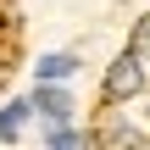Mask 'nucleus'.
Here are the masks:
<instances>
[{"mask_svg":"<svg viewBox=\"0 0 150 150\" xmlns=\"http://www.w3.org/2000/svg\"><path fill=\"white\" fill-rule=\"evenodd\" d=\"M139 89H145V61H139V50H128V56H117L111 72H106V100L122 106V100H134Z\"/></svg>","mask_w":150,"mask_h":150,"instance_id":"1","label":"nucleus"},{"mask_svg":"<svg viewBox=\"0 0 150 150\" xmlns=\"http://www.w3.org/2000/svg\"><path fill=\"white\" fill-rule=\"evenodd\" d=\"M28 100H33V111H39L45 122H67V117H72V100H67V89H56V83H39Z\"/></svg>","mask_w":150,"mask_h":150,"instance_id":"2","label":"nucleus"},{"mask_svg":"<svg viewBox=\"0 0 150 150\" xmlns=\"http://www.w3.org/2000/svg\"><path fill=\"white\" fill-rule=\"evenodd\" d=\"M145 128H134V122H122V117H117V122H106V134H100V145L106 150H145Z\"/></svg>","mask_w":150,"mask_h":150,"instance_id":"3","label":"nucleus"},{"mask_svg":"<svg viewBox=\"0 0 150 150\" xmlns=\"http://www.w3.org/2000/svg\"><path fill=\"white\" fill-rule=\"evenodd\" d=\"M72 72H78V56H72V50L39 56V83H61V78H72Z\"/></svg>","mask_w":150,"mask_h":150,"instance_id":"4","label":"nucleus"},{"mask_svg":"<svg viewBox=\"0 0 150 150\" xmlns=\"http://www.w3.org/2000/svg\"><path fill=\"white\" fill-rule=\"evenodd\" d=\"M33 111V100H17V106H6L0 111V139H17V128H22V117Z\"/></svg>","mask_w":150,"mask_h":150,"instance_id":"5","label":"nucleus"},{"mask_svg":"<svg viewBox=\"0 0 150 150\" xmlns=\"http://www.w3.org/2000/svg\"><path fill=\"white\" fill-rule=\"evenodd\" d=\"M72 145H78V139H72L67 128H56V134H50V150H72Z\"/></svg>","mask_w":150,"mask_h":150,"instance_id":"6","label":"nucleus"},{"mask_svg":"<svg viewBox=\"0 0 150 150\" xmlns=\"http://www.w3.org/2000/svg\"><path fill=\"white\" fill-rule=\"evenodd\" d=\"M134 50H139V56H145V50H150V17H145V22H139V33H134Z\"/></svg>","mask_w":150,"mask_h":150,"instance_id":"7","label":"nucleus"}]
</instances>
